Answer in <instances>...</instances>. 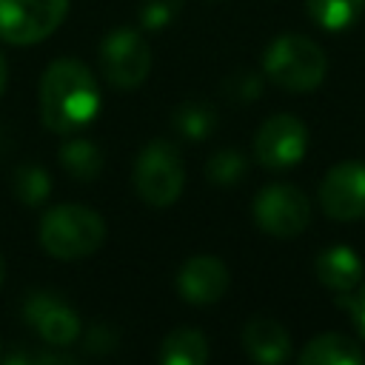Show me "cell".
<instances>
[{"instance_id":"obj_12","label":"cell","mask_w":365,"mask_h":365,"mask_svg":"<svg viewBox=\"0 0 365 365\" xmlns=\"http://www.w3.org/2000/svg\"><path fill=\"white\" fill-rule=\"evenodd\" d=\"M242 348L259 365H279L291 356V336L274 317H251L242 325Z\"/></svg>"},{"instance_id":"obj_27","label":"cell","mask_w":365,"mask_h":365,"mask_svg":"<svg viewBox=\"0 0 365 365\" xmlns=\"http://www.w3.org/2000/svg\"><path fill=\"white\" fill-rule=\"evenodd\" d=\"M3 277H6V262H3V257H0V285H3Z\"/></svg>"},{"instance_id":"obj_23","label":"cell","mask_w":365,"mask_h":365,"mask_svg":"<svg viewBox=\"0 0 365 365\" xmlns=\"http://www.w3.org/2000/svg\"><path fill=\"white\" fill-rule=\"evenodd\" d=\"M83 348H86V354L106 356V354H111L117 348V331L111 325H106V322H94L83 336Z\"/></svg>"},{"instance_id":"obj_4","label":"cell","mask_w":365,"mask_h":365,"mask_svg":"<svg viewBox=\"0 0 365 365\" xmlns=\"http://www.w3.org/2000/svg\"><path fill=\"white\" fill-rule=\"evenodd\" d=\"M131 182L145 205L171 208L185 188V165L180 148L168 140H151L134 160Z\"/></svg>"},{"instance_id":"obj_21","label":"cell","mask_w":365,"mask_h":365,"mask_svg":"<svg viewBox=\"0 0 365 365\" xmlns=\"http://www.w3.org/2000/svg\"><path fill=\"white\" fill-rule=\"evenodd\" d=\"M180 11H182V0H145L140 6V26L145 31L168 29Z\"/></svg>"},{"instance_id":"obj_24","label":"cell","mask_w":365,"mask_h":365,"mask_svg":"<svg viewBox=\"0 0 365 365\" xmlns=\"http://www.w3.org/2000/svg\"><path fill=\"white\" fill-rule=\"evenodd\" d=\"M345 308H348V314H351V319H354V325H356V334L365 339V285H362L354 297H348Z\"/></svg>"},{"instance_id":"obj_17","label":"cell","mask_w":365,"mask_h":365,"mask_svg":"<svg viewBox=\"0 0 365 365\" xmlns=\"http://www.w3.org/2000/svg\"><path fill=\"white\" fill-rule=\"evenodd\" d=\"M171 128L188 140V143H200L205 137L214 134L217 128V111L214 106L208 103H200V100H188V103H180L171 114Z\"/></svg>"},{"instance_id":"obj_11","label":"cell","mask_w":365,"mask_h":365,"mask_svg":"<svg viewBox=\"0 0 365 365\" xmlns=\"http://www.w3.org/2000/svg\"><path fill=\"white\" fill-rule=\"evenodd\" d=\"M228 285H231L228 265L211 254H197L185 259L174 279L180 299L188 305H214L225 297Z\"/></svg>"},{"instance_id":"obj_15","label":"cell","mask_w":365,"mask_h":365,"mask_svg":"<svg viewBox=\"0 0 365 365\" xmlns=\"http://www.w3.org/2000/svg\"><path fill=\"white\" fill-rule=\"evenodd\" d=\"M57 160H60V168L71 180H77V182H91L103 171V151H100V145L94 140H88V137H80V134H68L60 143Z\"/></svg>"},{"instance_id":"obj_20","label":"cell","mask_w":365,"mask_h":365,"mask_svg":"<svg viewBox=\"0 0 365 365\" xmlns=\"http://www.w3.org/2000/svg\"><path fill=\"white\" fill-rule=\"evenodd\" d=\"M11 188H14V197H17L23 205L34 208V205H40V202L48 200V194H51V177H48L46 168L29 163V165H20V168L14 171Z\"/></svg>"},{"instance_id":"obj_3","label":"cell","mask_w":365,"mask_h":365,"mask_svg":"<svg viewBox=\"0 0 365 365\" xmlns=\"http://www.w3.org/2000/svg\"><path fill=\"white\" fill-rule=\"evenodd\" d=\"M262 71L274 86L291 94H308L325 80L328 57L305 34H279L262 54Z\"/></svg>"},{"instance_id":"obj_1","label":"cell","mask_w":365,"mask_h":365,"mask_svg":"<svg viewBox=\"0 0 365 365\" xmlns=\"http://www.w3.org/2000/svg\"><path fill=\"white\" fill-rule=\"evenodd\" d=\"M40 120L48 131L80 134L100 111V88L91 68L77 57H57L46 66L37 88Z\"/></svg>"},{"instance_id":"obj_18","label":"cell","mask_w":365,"mask_h":365,"mask_svg":"<svg viewBox=\"0 0 365 365\" xmlns=\"http://www.w3.org/2000/svg\"><path fill=\"white\" fill-rule=\"evenodd\" d=\"M305 11L319 29L345 31L365 11V0H305Z\"/></svg>"},{"instance_id":"obj_13","label":"cell","mask_w":365,"mask_h":365,"mask_svg":"<svg viewBox=\"0 0 365 365\" xmlns=\"http://www.w3.org/2000/svg\"><path fill=\"white\" fill-rule=\"evenodd\" d=\"M314 274L325 288L336 294H348L362 279V259L348 245H328L314 259Z\"/></svg>"},{"instance_id":"obj_19","label":"cell","mask_w":365,"mask_h":365,"mask_svg":"<svg viewBox=\"0 0 365 365\" xmlns=\"http://www.w3.org/2000/svg\"><path fill=\"white\" fill-rule=\"evenodd\" d=\"M245 171H248V160L237 148H220L205 163V177L217 188H234V185H240V180L245 177Z\"/></svg>"},{"instance_id":"obj_9","label":"cell","mask_w":365,"mask_h":365,"mask_svg":"<svg viewBox=\"0 0 365 365\" xmlns=\"http://www.w3.org/2000/svg\"><path fill=\"white\" fill-rule=\"evenodd\" d=\"M26 325L51 348H68L80 339V317L51 291H31L23 302Z\"/></svg>"},{"instance_id":"obj_26","label":"cell","mask_w":365,"mask_h":365,"mask_svg":"<svg viewBox=\"0 0 365 365\" xmlns=\"http://www.w3.org/2000/svg\"><path fill=\"white\" fill-rule=\"evenodd\" d=\"M6 80H9V68H6V57L0 54V97L6 91Z\"/></svg>"},{"instance_id":"obj_28","label":"cell","mask_w":365,"mask_h":365,"mask_svg":"<svg viewBox=\"0 0 365 365\" xmlns=\"http://www.w3.org/2000/svg\"><path fill=\"white\" fill-rule=\"evenodd\" d=\"M0 359H3V339H0Z\"/></svg>"},{"instance_id":"obj_25","label":"cell","mask_w":365,"mask_h":365,"mask_svg":"<svg viewBox=\"0 0 365 365\" xmlns=\"http://www.w3.org/2000/svg\"><path fill=\"white\" fill-rule=\"evenodd\" d=\"M80 356L68 351H31V365H74Z\"/></svg>"},{"instance_id":"obj_2","label":"cell","mask_w":365,"mask_h":365,"mask_svg":"<svg viewBox=\"0 0 365 365\" xmlns=\"http://www.w3.org/2000/svg\"><path fill=\"white\" fill-rule=\"evenodd\" d=\"M40 245L48 257L71 262L86 259L100 251L106 240V220L80 202H60L51 205L40 217Z\"/></svg>"},{"instance_id":"obj_22","label":"cell","mask_w":365,"mask_h":365,"mask_svg":"<svg viewBox=\"0 0 365 365\" xmlns=\"http://www.w3.org/2000/svg\"><path fill=\"white\" fill-rule=\"evenodd\" d=\"M259 91H262V80H259V74H254L248 68H240V71H234L225 80V94L234 97V100H240V103L257 100Z\"/></svg>"},{"instance_id":"obj_8","label":"cell","mask_w":365,"mask_h":365,"mask_svg":"<svg viewBox=\"0 0 365 365\" xmlns=\"http://www.w3.org/2000/svg\"><path fill=\"white\" fill-rule=\"evenodd\" d=\"M308 151V128L294 114L268 117L254 134V160L262 168L282 171L297 165Z\"/></svg>"},{"instance_id":"obj_14","label":"cell","mask_w":365,"mask_h":365,"mask_svg":"<svg viewBox=\"0 0 365 365\" xmlns=\"http://www.w3.org/2000/svg\"><path fill=\"white\" fill-rule=\"evenodd\" d=\"M299 365H362L365 351L345 334H319L299 351Z\"/></svg>"},{"instance_id":"obj_5","label":"cell","mask_w":365,"mask_h":365,"mask_svg":"<svg viewBox=\"0 0 365 365\" xmlns=\"http://www.w3.org/2000/svg\"><path fill=\"white\" fill-rule=\"evenodd\" d=\"M254 222L262 234L291 240L299 237L311 222V202L308 197L291 182H271L257 191L251 205Z\"/></svg>"},{"instance_id":"obj_16","label":"cell","mask_w":365,"mask_h":365,"mask_svg":"<svg viewBox=\"0 0 365 365\" xmlns=\"http://www.w3.org/2000/svg\"><path fill=\"white\" fill-rule=\"evenodd\" d=\"M157 359L163 365H205L208 339L197 328H177L160 342Z\"/></svg>"},{"instance_id":"obj_7","label":"cell","mask_w":365,"mask_h":365,"mask_svg":"<svg viewBox=\"0 0 365 365\" xmlns=\"http://www.w3.org/2000/svg\"><path fill=\"white\" fill-rule=\"evenodd\" d=\"M100 68L108 86L131 91L145 83L151 71V48L137 29H114L100 43Z\"/></svg>"},{"instance_id":"obj_10","label":"cell","mask_w":365,"mask_h":365,"mask_svg":"<svg viewBox=\"0 0 365 365\" xmlns=\"http://www.w3.org/2000/svg\"><path fill=\"white\" fill-rule=\"evenodd\" d=\"M319 205L331 220L351 222L365 217V163L345 160L328 168L319 182Z\"/></svg>"},{"instance_id":"obj_6","label":"cell","mask_w":365,"mask_h":365,"mask_svg":"<svg viewBox=\"0 0 365 365\" xmlns=\"http://www.w3.org/2000/svg\"><path fill=\"white\" fill-rule=\"evenodd\" d=\"M68 14V0H0V40L34 46L54 34Z\"/></svg>"}]
</instances>
